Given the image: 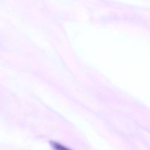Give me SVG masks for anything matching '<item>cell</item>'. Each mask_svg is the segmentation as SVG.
I'll return each instance as SVG.
<instances>
[{
    "label": "cell",
    "mask_w": 150,
    "mask_h": 150,
    "mask_svg": "<svg viewBox=\"0 0 150 150\" xmlns=\"http://www.w3.org/2000/svg\"><path fill=\"white\" fill-rule=\"evenodd\" d=\"M50 144H51V146H52L53 149L54 150H72L69 149V148L66 147V146H64V145L58 143V142H50Z\"/></svg>",
    "instance_id": "obj_1"
}]
</instances>
